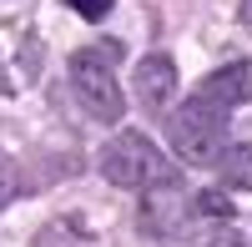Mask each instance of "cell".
Masks as SVG:
<instances>
[{"label":"cell","mask_w":252,"mask_h":247,"mask_svg":"<svg viewBox=\"0 0 252 247\" xmlns=\"http://www.w3.org/2000/svg\"><path fill=\"white\" fill-rule=\"evenodd\" d=\"M227 116L232 111H222L212 106V101H182V106L166 116V136H172V152L187 161V167H212V161L222 156L227 147Z\"/></svg>","instance_id":"6da1fadb"},{"label":"cell","mask_w":252,"mask_h":247,"mask_svg":"<svg viewBox=\"0 0 252 247\" xmlns=\"http://www.w3.org/2000/svg\"><path fill=\"white\" fill-rule=\"evenodd\" d=\"M96 167H101V177H106L111 187H121V192H146V187H157V182L177 177L172 161L157 152V141L141 136V131H121V136H111L106 147H101Z\"/></svg>","instance_id":"7a4b0ae2"},{"label":"cell","mask_w":252,"mask_h":247,"mask_svg":"<svg viewBox=\"0 0 252 247\" xmlns=\"http://www.w3.org/2000/svg\"><path fill=\"white\" fill-rule=\"evenodd\" d=\"M116 56H121V40H106V46H86L71 56V86L81 96L96 121H121L126 101H121V81H116Z\"/></svg>","instance_id":"3957f363"},{"label":"cell","mask_w":252,"mask_h":247,"mask_svg":"<svg viewBox=\"0 0 252 247\" xmlns=\"http://www.w3.org/2000/svg\"><path fill=\"white\" fill-rule=\"evenodd\" d=\"M187 222H192V192H182L177 177L146 187V202H141V227L152 237H177Z\"/></svg>","instance_id":"277c9868"},{"label":"cell","mask_w":252,"mask_h":247,"mask_svg":"<svg viewBox=\"0 0 252 247\" xmlns=\"http://www.w3.org/2000/svg\"><path fill=\"white\" fill-rule=\"evenodd\" d=\"M131 81H136V101H141L146 111H161V106H172V101H177V61L161 56V51L141 56Z\"/></svg>","instance_id":"5b68a950"},{"label":"cell","mask_w":252,"mask_h":247,"mask_svg":"<svg viewBox=\"0 0 252 247\" xmlns=\"http://www.w3.org/2000/svg\"><path fill=\"white\" fill-rule=\"evenodd\" d=\"M197 96L212 101V106H222V111H232L237 101H247V61H242V66H222V71H212V76L197 86Z\"/></svg>","instance_id":"8992f818"},{"label":"cell","mask_w":252,"mask_h":247,"mask_svg":"<svg viewBox=\"0 0 252 247\" xmlns=\"http://www.w3.org/2000/svg\"><path fill=\"white\" fill-rule=\"evenodd\" d=\"M212 167L232 192H252V141H227Z\"/></svg>","instance_id":"52a82bcc"},{"label":"cell","mask_w":252,"mask_h":247,"mask_svg":"<svg viewBox=\"0 0 252 247\" xmlns=\"http://www.w3.org/2000/svg\"><path fill=\"white\" fill-rule=\"evenodd\" d=\"M192 217H212V222H232V202L222 192H197L192 197Z\"/></svg>","instance_id":"ba28073f"},{"label":"cell","mask_w":252,"mask_h":247,"mask_svg":"<svg viewBox=\"0 0 252 247\" xmlns=\"http://www.w3.org/2000/svg\"><path fill=\"white\" fill-rule=\"evenodd\" d=\"M15 187H20V177H15V161L0 152V207H5V202L15 197Z\"/></svg>","instance_id":"9c48e42d"},{"label":"cell","mask_w":252,"mask_h":247,"mask_svg":"<svg viewBox=\"0 0 252 247\" xmlns=\"http://www.w3.org/2000/svg\"><path fill=\"white\" fill-rule=\"evenodd\" d=\"M197 247H247L237 232H227V227H212V232H207L202 227V237H197Z\"/></svg>","instance_id":"30bf717a"},{"label":"cell","mask_w":252,"mask_h":247,"mask_svg":"<svg viewBox=\"0 0 252 247\" xmlns=\"http://www.w3.org/2000/svg\"><path fill=\"white\" fill-rule=\"evenodd\" d=\"M66 5L76 15H86V20H106L111 15V0H66Z\"/></svg>","instance_id":"8fae6325"},{"label":"cell","mask_w":252,"mask_h":247,"mask_svg":"<svg viewBox=\"0 0 252 247\" xmlns=\"http://www.w3.org/2000/svg\"><path fill=\"white\" fill-rule=\"evenodd\" d=\"M35 247H81V242H76L66 227H46V232L35 237Z\"/></svg>","instance_id":"7c38bea8"},{"label":"cell","mask_w":252,"mask_h":247,"mask_svg":"<svg viewBox=\"0 0 252 247\" xmlns=\"http://www.w3.org/2000/svg\"><path fill=\"white\" fill-rule=\"evenodd\" d=\"M242 20H247V26H252V0H242Z\"/></svg>","instance_id":"4fadbf2b"},{"label":"cell","mask_w":252,"mask_h":247,"mask_svg":"<svg viewBox=\"0 0 252 247\" xmlns=\"http://www.w3.org/2000/svg\"><path fill=\"white\" fill-rule=\"evenodd\" d=\"M247 101H252V61H247Z\"/></svg>","instance_id":"5bb4252c"}]
</instances>
